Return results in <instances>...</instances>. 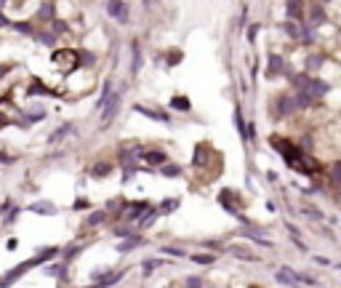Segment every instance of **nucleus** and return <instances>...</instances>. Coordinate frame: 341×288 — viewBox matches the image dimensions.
Segmentation results:
<instances>
[{"label": "nucleus", "instance_id": "f257e3e1", "mask_svg": "<svg viewBox=\"0 0 341 288\" xmlns=\"http://www.w3.org/2000/svg\"><path fill=\"white\" fill-rule=\"evenodd\" d=\"M189 168L203 176V182H213V179L224 171V155L216 150L211 142H197L195 150H192Z\"/></svg>", "mask_w": 341, "mask_h": 288}, {"label": "nucleus", "instance_id": "f03ea898", "mask_svg": "<svg viewBox=\"0 0 341 288\" xmlns=\"http://www.w3.org/2000/svg\"><path fill=\"white\" fill-rule=\"evenodd\" d=\"M37 99H64V88H53L43 80V77H27L24 85H21V102H37Z\"/></svg>", "mask_w": 341, "mask_h": 288}, {"label": "nucleus", "instance_id": "7ed1b4c3", "mask_svg": "<svg viewBox=\"0 0 341 288\" xmlns=\"http://www.w3.org/2000/svg\"><path fill=\"white\" fill-rule=\"evenodd\" d=\"M264 80L267 83H280L285 80L288 83L293 75H296V69L291 67V59L288 56H283V53H277V51H269L267 53V64H264Z\"/></svg>", "mask_w": 341, "mask_h": 288}, {"label": "nucleus", "instance_id": "20e7f679", "mask_svg": "<svg viewBox=\"0 0 341 288\" xmlns=\"http://www.w3.org/2000/svg\"><path fill=\"white\" fill-rule=\"evenodd\" d=\"M126 88L128 85H120V88H115L112 91V96L107 99V104L99 110V134H104V131H110L112 128V123L120 118V112H123V99H126Z\"/></svg>", "mask_w": 341, "mask_h": 288}, {"label": "nucleus", "instance_id": "39448f33", "mask_svg": "<svg viewBox=\"0 0 341 288\" xmlns=\"http://www.w3.org/2000/svg\"><path fill=\"white\" fill-rule=\"evenodd\" d=\"M51 67L64 77L72 75L80 69V53H77V48H72V45H56V48L51 51Z\"/></svg>", "mask_w": 341, "mask_h": 288}, {"label": "nucleus", "instance_id": "423d86ee", "mask_svg": "<svg viewBox=\"0 0 341 288\" xmlns=\"http://www.w3.org/2000/svg\"><path fill=\"white\" fill-rule=\"evenodd\" d=\"M269 118H272L275 123H285V120L299 118L293 91H280L277 96H272V102H269Z\"/></svg>", "mask_w": 341, "mask_h": 288}, {"label": "nucleus", "instance_id": "0eeeda50", "mask_svg": "<svg viewBox=\"0 0 341 288\" xmlns=\"http://www.w3.org/2000/svg\"><path fill=\"white\" fill-rule=\"evenodd\" d=\"M216 203L221 206L224 214H229L232 219H237V216L243 214V208H248V198L237 190V187H221V190L216 192Z\"/></svg>", "mask_w": 341, "mask_h": 288}, {"label": "nucleus", "instance_id": "6e6552de", "mask_svg": "<svg viewBox=\"0 0 341 288\" xmlns=\"http://www.w3.org/2000/svg\"><path fill=\"white\" fill-rule=\"evenodd\" d=\"M131 110L142 118L152 120V123H160V126H173L176 123V115L168 110V107H160V104H147V102H134Z\"/></svg>", "mask_w": 341, "mask_h": 288}, {"label": "nucleus", "instance_id": "1a4fd4ad", "mask_svg": "<svg viewBox=\"0 0 341 288\" xmlns=\"http://www.w3.org/2000/svg\"><path fill=\"white\" fill-rule=\"evenodd\" d=\"M102 227H110V214H107V208L104 206H94L91 211H85L83 216V222H80V232H77V238L80 240H88L85 235H94L96 230H102Z\"/></svg>", "mask_w": 341, "mask_h": 288}, {"label": "nucleus", "instance_id": "9d476101", "mask_svg": "<svg viewBox=\"0 0 341 288\" xmlns=\"http://www.w3.org/2000/svg\"><path fill=\"white\" fill-rule=\"evenodd\" d=\"M168 160H170V155H168L166 147H160V144H152V147H147V144H144L142 155H139V163H142L144 168H150L152 174L163 166V163H168Z\"/></svg>", "mask_w": 341, "mask_h": 288}, {"label": "nucleus", "instance_id": "9b49d317", "mask_svg": "<svg viewBox=\"0 0 341 288\" xmlns=\"http://www.w3.org/2000/svg\"><path fill=\"white\" fill-rule=\"evenodd\" d=\"M115 171H118L115 158H96L85 168V174H88V179H94V182H107L110 176H115Z\"/></svg>", "mask_w": 341, "mask_h": 288}, {"label": "nucleus", "instance_id": "f8f14e48", "mask_svg": "<svg viewBox=\"0 0 341 288\" xmlns=\"http://www.w3.org/2000/svg\"><path fill=\"white\" fill-rule=\"evenodd\" d=\"M75 134H77L75 123H72V120H64V123H59V126L53 128L48 136H45V144H48L51 150H53V147H61V144H67V142H69V139H72Z\"/></svg>", "mask_w": 341, "mask_h": 288}, {"label": "nucleus", "instance_id": "ddd939ff", "mask_svg": "<svg viewBox=\"0 0 341 288\" xmlns=\"http://www.w3.org/2000/svg\"><path fill=\"white\" fill-rule=\"evenodd\" d=\"M128 48H131V67H128V77H131V80L128 83H136L139 72L144 69V45H142L139 37H131Z\"/></svg>", "mask_w": 341, "mask_h": 288}, {"label": "nucleus", "instance_id": "4468645a", "mask_svg": "<svg viewBox=\"0 0 341 288\" xmlns=\"http://www.w3.org/2000/svg\"><path fill=\"white\" fill-rule=\"evenodd\" d=\"M325 21H328V11H325L323 3H317V0H312V3H307V11H304V24L309 29H320Z\"/></svg>", "mask_w": 341, "mask_h": 288}, {"label": "nucleus", "instance_id": "2eb2a0df", "mask_svg": "<svg viewBox=\"0 0 341 288\" xmlns=\"http://www.w3.org/2000/svg\"><path fill=\"white\" fill-rule=\"evenodd\" d=\"M107 16H110L112 21H118V24L128 27L131 24V5L126 3V0H107Z\"/></svg>", "mask_w": 341, "mask_h": 288}, {"label": "nucleus", "instance_id": "dca6fc26", "mask_svg": "<svg viewBox=\"0 0 341 288\" xmlns=\"http://www.w3.org/2000/svg\"><path fill=\"white\" fill-rule=\"evenodd\" d=\"M150 208H152V200H150V198L128 200V208H126V214H123V222H128V224H134V227H136V222L142 219V216L150 211Z\"/></svg>", "mask_w": 341, "mask_h": 288}, {"label": "nucleus", "instance_id": "f3484780", "mask_svg": "<svg viewBox=\"0 0 341 288\" xmlns=\"http://www.w3.org/2000/svg\"><path fill=\"white\" fill-rule=\"evenodd\" d=\"M126 272L128 270H123V267H118V270H96L94 275H91V283H99L102 288H115L123 278H126Z\"/></svg>", "mask_w": 341, "mask_h": 288}, {"label": "nucleus", "instance_id": "a211bd4d", "mask_svg": "<svg viewBox=\"0 0 341 288\" xmlns=\"http://www.w3.org/2000/svg\"><path fill=\"white\" fill-rule=\"evenodd\" d=\"M323 176H325V187L341 195V158H333L331 163H325Z\"/></svg>", "mask_w": 341, "mask_h": 288}, {"label": "nucleus", "instance_id": "6ab92c4d", "mask_svg": "<svg viewBox=\"0 0 341 288\" xmlns=\"http://www.w3.org/2000/svg\"><path fill=\"white\" fill-rule=\"evenodd\" d=\"M91 240H80V238H75V240H69L67 246H61V254H59V259L64 262V264H72L75 259H80L83 251L88 248Z\"/></svg>", "mask_w": 341, "mask_h": 288}, {"label": "nucleus", "instance_id": "aec40b11", "mask_svg": "<svg viewBox=\"0 0 341 288\" xmlns=\"http://www.w3.org/2000/svg\"><path fill=\"white\" fill-rule=\"evenodd\" d=\"M168 110L173 115H195V104H192L189 93H173L168 99Z\"/></svg>", "mask_w": 341, "mask_h": 288}, {"label": "nucleus", "instance_id": "412c9836", "mask_svg": "<svg viewBox=\"0 0 341 288\" xmlns=\"http://www.w3.org/2000/svg\"><path fill=\"white\" fill-rule=\"evenodd\" d=\"M237 235L240 238H245L248 243H253V246H259V248H269V251H275V240H269L267 235H261V230H256V227H248V230H237Z\"/></svg>", "mask_w": 341, "mask_h": 288}, {"label": "nucleus", "instance_id": "4be33fe9", "mask_svg": "<svg viewBox=\"0 0 341 288\" xmlns=\"http://www.w3.org/2000/svg\"><path fill=\"white\" fill-rule=\"evenodd\" d=\"M24 211L35 214V216H59L61 208L53 203V200H29V203L24 206Z\"/></svg>", "mask_w": 341, "mask_h": 288}, {"label": "nucleus", "instance_id": "5701e85b", "mask_svg": "<svg viewBox=\"0 0 341 288\" xmlns=\"http://www.w3.org/2000/svg\"><path fill=\"white\" fill-rule=\"evenodd\" d=\"M181 208V198L179 195H170V198H160L158 203H155V211H158L160 219H166V216H173L176 211Z\"/></svg>", "mask_w": 341, "mask_h": 288}, {"label": "nucleus", "instance_id": "b1692460", "mask_svg": "<svg viewBox=\"0 0 341 288\" xmlns=\"http://www.w3.org/2000/svg\"><path fill=\"white\" fill-rule=\"evenodd\" d=\"M304 11H307V0H285V19L304 24Z\"/></svg>", "mask_w": 341, "mask_h": 288}, {"label": "nucleus", "instance_id": "393cba45", "mask_svg": "<svg viewBox=\"0 0 341 288\" xmlns=\"http://www.w3.org/2000/svg\"><path fill=\"white\" fill-rule=\"evenodd\" d=\"M147 243V238H144V232H136V235H131V238H126V240H118V246H115V251L118 254H131V251H136V248H142Z\"/></svg>", "mask_w": 341, "mask_h": 288}, {"label": "nucleus", "instance_id": "a878e982", "mask_svg": "<svg viewBox=\"0 0 341 288\" xmlns=\"http://www.w3.org/2000/svg\"><path fill=\"white\" fill-rule=\"evenodd\" d=\"M283 35L288 43H301V37H304V24H299V21H291V19H283Z\"/></svg>", "mask_w": 341, "mask_h": 288}, {"label": "nucleus", "instance_id": "bb28decb", "mask_svg": "<svg viewBox=\"0 0 341 288\" xmlns=\"http://www.w3.org/2000/svg\"><path fill=\"white\" fill-rule=\"evenodd\" d=\"M118 88V85H115V80L112 77H104L102 80V88H99V93H96V102H94V112L99 115V110H102V107L107 104V99L112 96V91Z\"/></svg>", "mask_w": 341, "mask_h": 288}, {"label": "nucleus", "instance_id": "cd10ccee", "mask_svg": "<svg viewBox=\"0 0 341 288\" xmlns=\"http://www.w3.org/2000/svg\"><path fill=\"white\" fill-rule=\"evenodd\" d=\"M232 123H235V131H237L240 142L245 144V126H248V118H245V110H243V104H240V102H235V107H232Z\"/></svg>", "mask_w": 341, "mask_h": 288}, {"label": "nucleus", "instance_id": "c85d7f7f", "mask_svg": "<svg viewBox=\"0 0 341 288\" xmlns=\"http://www.w3.org/2000/svg\"><path fill=\"white\" fill-rule=\"evenodd\" d=\"M158 61H160V64H166L168 69H173V67H179L181 61H184V51H181V48L160 51V53H158Z\"/></svg>", "mask_w": 341, "mask_h": 288}, {"label": "nucleus", "instance_id": "c756f323", "mask_svg": "<svg viewBox=\"0 0 341 288\" xmlns=\"http://www.w3.org/2000/svg\"><path fill=\"white\" fill-rule=\"evenodd\" d=\"M301 216L309 219V222H328V214H325L317 203H309V200L301 203Z\"/></svg>", "mask_w": 341, "mask_h": 288}, {"label": "nucleus", "instance_id": "7c9ffc66", "mask_svg": "<svg viewBox=\"0 0 341 288\" xmlns=\"http://www.w3.org/2000/svg\"><path fill=\"white\" fill-rule=\"evenodd\" d=\"M139 267H142V275H144V278H150V275H155L158 270L168 267V262L158 254V256H150V259H142V262H139Z\"/></svg>", "mask_w": 341, "mask_h": 288}, {"label": "nucleus", "instance_id": "2f4dec72", "mask_svg": "<svg viewBox=\"0 0 341 288\" xmlns=\"http://www.w3.org/2000/svg\"><path fill=\"white\" fill-rule=\"evenodd\" d=\"M155 174L163 176V179H181L184 176V166H181V163H176V160H168V163H163Z\"/></svg>", "mask_w": 341, "mask_h": 288}, {"label": "nucleus", "instance_id": "473e14b6", "mask_svg": "<svg viewBox=\"0 0 341 288\" xmlns=\"http://www.w3.org/2000/svg\"><path fill=\"white\" fill-rule=\"evenodd\" d=\"M275 280H277V283H280L283 288H299L296 278H293V267H288V264L277 267V272H275Z\"/></svg>", "mask_w": 341, "mask_h": 288}, {"label": "nucleus", "instance_id": "72a5a7b5", "mask_svg": "<svg viewBox=\"0 0 341 288\" xmlns=\"http://www.w3.org/2000/svg\"><path fill=\"white\" fill-rule=\"evenodd\" d=\"M285 232H288V240H291V243L299 248V251H304V254L309 251V248H307V243H304V238H301V230H299V224H293V222H288V219H285Z\"/></svg>", "mask_w": 341, "mask_h": 288}, {"label": "nucleus", "instance_id": "f704fd0d", "mask_svg": "<svg viewBox=\"0 0 341 288\" xmlns=\"http://www.w3.org/2000/svg\"><path fill=\"white\" fill-rule=\"evenodd\" d=\"M136 227L134 224H128V222H118V224H110V235L115 238V240H126V238H131V235H136Z\"/></svg>", "mask_w": 341, "mask_h": 288}, {"label": "nucleus", "instance_id": "c9c22d12", "mask_svg": "<svg viewBox=\"0 0 341 288\" xmlns=\"http://www.w3.org/2000/svg\"><path fill=\"white\" fill-rule=\"evenodd\" d=\"M187 259L192 264H197V267H213V264L219 262V256H216L213 251H195V254H189Z\"/></svg>", "mask_w": 341, "mask_h": 288}, {"label": "nucleus", "instance_id": "e433bc0d", "mask_svg": "<svg viewBox=\"0 0 341 288\" xmlns=\"http://www.w3.org/2000/svg\"><path fill=\"white\" fill-rule=\"evenodd\" d=\"M21 211H24V208H21V206L16 203V200H13V206H11V208H8V211H5L3 216H0V227H3V230H11L13 224L19 222V216H21Z\"/></svg>", "mask_w": 341, "mask_h": 288}, {"label": "nucleus", "instance_id": "4c0bfd02", "mask_svg": "<svg viewBox=\"0 0 341 288\" xmlns=\"http://www.w3.org/2000/svg\"><path fill=\"white\" fill-rule=\"evenodd\" d=\"M158 251H160V256H170V259H187L189 256V251L184 246H170V243H160Z\"/></svg>", "mask_w": 341, "mask_h": 288}, {"label": "nucleus", "instance_id": "58836bf2", "mask_svg": "<svg viewBox=\"0 0 341 288\" xmlns=\"http://www.w3.org/2000/svg\"><path fill=\"white\" fill-rule=\"evenodd\" d=\"M35 40L40 43V45H45V48H56L59 45V35L56 32H51V29H37V35H35Z\"/></svg>", "mask_w": 341, "mask_h": 288}, {"label": "nucleus", "instance_id": "ea45409f", "mask_svg": "<svg viewBox=\"0 0 341 288\" xmlns=\"http://www.w3.org/2000/svg\"><path fill=\"white\" fill-rule=\"evenodd\" d=\"M8 29H13V32H19V35H24V37H32V40H35V35H37V27L32 24V19H29V21H11Z\"/></svg>", "mask_w": 341, "mask_h": 288}, {"label": "nucleus", "instance_id": "a19ab883", "mask_svg": "<svg viewBox=\"0 0 341 288\" xmlns=\"http://www.w3.org/2000/svg\"><path fill=\"white\" fill-rule=\"evenodd\" d=\"M158 219H160V216H158V211H155V203H152L150 211H147V214L142 216V219L136 222V230H139V232H147L150 227H155V222H158Z\"/></svg>", "mask_w": 341, "mask_h": 288}, {"label": "nucleus", "instance_id": "79ce46f5", "mask_svg": "<svg viewBox=\"0 0 341 288\" xmlns=\"http://www.w3.org/2000/svg\"><path fill=\"white\" fill-rule=\"evenodd\" d=\"M293 278H296V283L304 286V288H317L320 286V280H317L315 275H309L307 270H293Z\"/></svg>", "mask_w": 341, "mask_h": 288}, {"label": "nucleus", "instance_id": "37998d69", "mask_svg": "<svg viewBox=\"0 0 341 288\" xmlns=\"http://www.w3.org/2000/svg\"><path fill=\"white\" fill-rule=\"evenodd\" d=\"M94 208V200H91L88 195H77L72 203H69V211H77V214H85Z\"/></svg>", "mask_w": 341, "mask_h": 288}, {"label": "nucleus", "instance_id": "c03bdc74", "mask_svg": "<svg viewBox=\"0 0 341 288\" xmlns=\"http://www.w3.org/2000/svg\"><path fill=\"white\" fill-rule=\"evenodd\" d=\"M16 160H19V155H16V152H11L5 142H0V168L11 166V163H16Z\"/></svg>", "mask_w": 341, "mask_h": 288}, {"label": "nucleus", "instance_id": "a18cd8bd", "mask_svg": "<svg viewBox=\"0 0 341 288\" xmlns=\"http://www.w3.org/2000/svg\"><path fill=\"white\" fill-rule=\"evenodd\" d=\"M181 288H205V280L203 275H187L181 280Z\"/></svg>", "mask_w": 341, "mask_h": 288}, {"label": "nucleus", "instance_id": "49530a36", "mask_svg": "<svg viewBox=\"0 0 341 288\" xmlns=\"http://www.w3.org/2000/svg\"><path fill=\"white\" fill-rule=\"evenodd\" d=\"M16 67H19L16 61H0V85H3L5 80H8V75H11Z\"/></svg>", "mask_w": 341, "mask_h": 288}, {"label": "nucleus", "instance_id": "de8ad7c7", "mask_svg": "<svg viewBox=\"0 0 341 288\" xmlns=\"http://www.w3.org/2000/svg\"><path fill=\"white\" fill-rule=\"evenodd\" d=\"M261 32V24H251L248 27V43H256V35Z\"/></svg>", "mask_w": 341, "mask_h": 288}, {"label": "nucleus", "instance_id": "09e8293b", "mask_svg": "<svg viewBox=\"0 0 341 288\" xmlns=\"http://www.w3.org/2000/svg\"><path fill=\"white\" fill-rule=\"evenodd\" d=\"M264 211H267V214H277V211H280V208H277V200L267 198V200H264Z\"/></svg>", "mask_w": 341, "mask_h": 288}, {"label": "nucleus", "instance_id": "8fccbe9b", "mask_svg": "<svg viewBox=\"0 0 341 288\" xmlns=\"http://www.w3.org/2000/svg\"><path fill=\"white\" fill-rule=\"evenodd\" d=\"M264 179H267V182H272V184H277V182H280V176H277V171H264Z\"/></svg>", "mask_w": 341, "mask_h": 288}, {"label": "nucleus", "instance_id": "3c124183", "mask_svg": "<svg viewBox=\"0 0 341 288\" xmlns=\"http://www.w3.org/2000/svg\"><path fill=\"white\" fill-rule=\"evenodd\" d=\"M312 262H315V264H320V267H333V262H331V259H325V256H312Z\"/></svg>", "mask_w": 341, "mask_h": 288}, {"label": "nucleus", "instance_id": "603ef678", "mask_svg": "<svg viewBox=\"0 0 341 288\" xmlns=\"http://www.w3.org/2000/svg\"><path fill=\"white\" fill-rule=\"evenodd\" d=\"M19 248V238H8L5 240V251H16Z\"/></svg>", "mask_w": 341, "mask_h": 288}, {"label": "nucleus", "instance_id": "864d4df0", "mask_svg": "<svg viewBox=\"0 0 341 288\" xmlns=\"http://www.w3.org/2000/svg\"><path fill=\"white\" fill-rule=\"evenodd\" d=\"M248 24V5H243V11H240V29H245Z\"/></svg>", "mask_w": 341, "mask_h": 288}, {"label": "nucleus", "instance_id": "5fc2aeb1", "mask_svg": "<svg viewBox=\"0 0 341 288\" xmlns=\"http://www.w3.org/2000/svg\"><path fill=\"white\" fill-rule=\"evenodd\" d=\"M0 27H5V29L11 27V19H5V13H3V11H0Z\"/></svg>", "mask_w": 341, "mask_h": 288}, {"label": "nucleus", "instance_id": "6e6d98bb", "mask_svg": "<svg viewBox=\"0 0 341 288\" xmlns=\"http://www.w3.org/2000/svg\"><path fill=\"white\" fill-rule=\"evenodd\" d=\"M83 288H102L99 283H88V286H83Z\"/></svg>", "mask_w": 341, "mask_h": 288}, {"label": "nucleus", "instance_id": "4d7b16f0", "mask_svg": "<svg viewBox=\"0 0 341 288\" xmlns=\"http://www.w3.org/2000/svg\"><path fill=\"white\" fill-rule=\"evenodd\" d=\"M317 3H323V5H328V3H333V0H317Z\"/></svg>", "mask_w": 341, "mask_h": 288}, {"label": "nucleus", "instance_id": "13d9d810", "mask_svg": "<svg viewBox=\"0 0 341 288\" xmlns=\"http://www.w3.org/2000/svg\"><path fill=\"white\" fill-rule=\"evenodd\" d=\"M5 3H8V0H0V8H3V5H5Z\"/></svg>", "mask_w": 341, "mask_h": 288}, {"label": "nucleus", "instance_id": "bf43d9fd", "mask_svg": "<svg viewBox=\"0 0 341 288\" xmlns=\"http://www.w3.org/2000/svg\"><path fill=\"white\" fill-rule=\"evenodd\" d=\"M253 288H256V286H253Z\"/></svg>", "mask_w": 341, "mask_h": 288}]
</instances>
